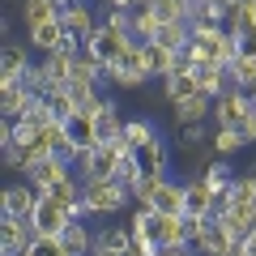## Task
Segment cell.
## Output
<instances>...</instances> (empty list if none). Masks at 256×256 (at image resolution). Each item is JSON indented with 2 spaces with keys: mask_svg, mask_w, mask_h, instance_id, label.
<instances>
[{
  "mask_svg": "<svg viewBox=\"0 0 256 256\" xmlns=\"http://www.w3.org/2000/svg\"><path fill=\"white\" fill-rule=\"evenodd\" d=\"M30 34V47L34 52H43V56H52V52H60V43H64V22L56 18V22H43V26H34V30H26Z\"/></svg>",
  "mask_w": 256,
  "mask_h": 256,
  "instance_id": "obj_20",
  "label": "cell"
},
{
  "mask_svg": "<svg viewBox=\"0 0 256 256\" xmlns=\"http://www.w3.org/2000/svg\"><path fill=\"white\" fill-rule=\"evenodd\" d=\"M30 64L34 60H30V52L22 43H4V52H0V86H18Z\"/></svg>",
  "mask_w": 256,
  "mask_h": 256,
  "instance_id": "obj_12",
  "label": "cell"
},
{
  "mask_svg": "<svg viewBox=\"0 0 256 256\" xmlns=\"http://www.w3.org/2000/svg\"><path fill=\"white\" fill-rule=\"evenodd\" d=\"M175 124L180 128H188V124H205V120L214 116V98H205V94H192V98H184V102H175Z\"/></svg>",
  "mask_w": 256,
  "mask_h": 256,
  "instance_id": "obj_19",
  "label": "cell"
},
{
  "mask_svg": "<svg viewBox=\"0 0 256 256\" xmlns=\"http://www.w3.org/2000/svg\"><path fill=\"white\" fill-rule=\"evenodd\" d=\"M22 120H30V124H34V128H52V124H56L52 98H34V102H30V107H26V116H22Z\"/></svg>",
  "mask_w": 256,
  "mask_h": 256,
  "instance_id": "obj_34",
  "label": "cell"
},
{
  "mask_svg": "<svg viewBox=\"0 0 256 256\" xmlns=\"http://www.w3.org/2000/svg\"><path fill=\"white\" fill-rule=\"evenodd\" d=\"M158 26H162V18H158L154 9H132V38H137V43H150V38L158 34Z\"/></svg>",
  "mask_w": 256,
  "mask_h": 256,
  "instance_id": "obj_30",
  "label": "cell"
},
{
  "mask_svg": "<svg viewBox=\"0 0 256 256\" xmlns=\"http://www.w3.org/2000/svg\"><path fill=\"white\" fill-rule=\"evenodd\" d=\"M30 222H34L38 235H64V226L73 222V214L64 210V205H56L52 196H38V205H34V214H30Z\"/></svg>",
  "mask_w": 256,
  "mask_h": 256,
  "instance_id": "obj_9",
  "label": "cell"
},
{
  "mask_svg": "<svg viewBox=\"0 0 256 256\" xmlns=\"http://www.w3.org/2000/svg\"><path fill=\"white\" fill-rule=\"evenodd\" d=\"M192 252H196V256H235V252H239V244L218 226V222H210L201 235L192 239Z\"/></svg>",
  "mask_w": 256,
  "mask_h": 256,
  "instance_id": "obj_10",
  "label": "cell"
},
{
  "mask_svg": "<svg viewBox=\"0 0 256 256\" xmlns=\"http://www.w3.org/2000/svg\"><path fill=\"white\" fill-rule=\"evenodd\" d=\"M205 141V124H188L184 128V146H201Z\"/></svg>",
  "mask_w": 256,
  "mask_h": 256,
  "instance_id": "obj_39",
  "label": "cell"
},
{
  "mask_svg": "<svg viewBox=\"0 0 256 256\" xmlns=\"http://www.w3.org/2000/svg\"><path fill=\"white\" fill-rule=\"evenodd\" d=\"M154 137H158V128H154V120H150V116L124 120V141H128V150H132V154H137L141 146H150Z\"/></svg>",
  "mask_w": 256,
  "mask_h": 256,
  "instance_id": "obj_25",
  "label": "cell"
},
{
  "mask_svg": "<svg viewBox=\"0 0 256 256\" xmlns=\"http://www.w3.org/2000/svg\"><path fill=\"white\" fill-rule=\"evenodd\" d=\"M38 205V192L30 188L26 180L22 184H9V188H0V214L4 218H30Z\"/></svg>",
  "mask_w": 256,
  "mask_h": 256,
  "instance_id": "obj_8",
  "label": "cell"
},
{
  "mask_svg": "<svg viewBox=\"0 0 256 256\" xmlns=\"http://www.w3.org/2000/svg\"><path fill=\"white\" fill-rule=\"evenodd\" d=\"M162 256H196L192 248H162Z\"/></svg>",
  "mask_w": 256,
  "mask_h": 256,
  "instance_id": "obj_42",
  "label": "cell"
},
{
  "mask_svg": "<svg viewBox=\"0 0 256 256\" xmlns=\"http://www.w3.org/2000/svg\"><path fill=\"white\" fill-rule=\"evenodd\" d=\"M26 256H73V252L64 248V239H60V235H38L34 244L26 248Z\"/></svg>",
  "mask_w": 256,
  "mask_h": 256,
  "instance_id": "obj_33",
  "label": "cell"
},
{
  "mask_svg": "<svg viewBox=\"0 0 256 256\" xmlns=\"http://www.w3.org/2000/svg\"><path fill=\"white\" fill-rule=\"evenodd\" d=\"M120 184H124L132 196H137V188H141V180H146V171H141V162H137V154H128L124 162H120V175H116Z\"/></svg>",
  "mask_w": 256,
  "mask_h": 256,
  "instance_id": "obj_32",
  "label": "cell"
},
{
  "mask_svg": "<svg viewBox=\"0 0 256 256\" xmlns=\"http://www.w3.org/2000/svg\"><path fill=\"white\" fill-rule=\"evenodd\" d=\"M154 239L162 248H192V226L184 214H158V230Z\"/></svg>",
  "mask_w": 256,
  "mask_h": 256,
  "instance_id": "obj_11",
  "label": "cell"
},
{
  "mask_svg": "<svg viewBox=\"0 0 256 256\" xmlns=\"http://www.w3.org/2000/svg\"><path fill=\"white\" fill-rule=\"evenodd\" d=\"M128 256H162V244L158 239H132V252Z\"/></svg>",
  "mask_w": 256,
  "mask_h": 256,
  "instance_id": "obj_38",
  "label": "cell"
},
{
  "mask_svg": "<svg viewBox=\"0 0 256 256\" xmlns=\"http://www.w3.org/2000/svg\"><path fill=\"white\" fill-rule=\"evenodd\" d=\"M192 94H201V82H196V68H184V73H171V77H162V98L171 102H184V98H192Z\"/></svg>",
  "mask_w": 256,
  "mask_h": 256,
  "instance_id": "obj_17",
  "label": "cell"
},
{
  "mask_svg": "<svg viewBox=\"0 0 256 256\" xmlns=\"http://www.w3.org/2000/svg\"><path fill=\"white\" fill-rule=\"evenodd\" d=\"M60 22H64V30H68V34H77V38H90L94 30L102 26L86 0H77V4H64V9H60Z\"/></svg>",
  "mask_w": 256,
  "mask_h": 256,
  "instance_id": "obj_13",
  "label": "cell"
},
{
  "mask_svg": "<svg viewBox=\"0 0 256 256\" xmlns=\"http://www.w3.org/2000/svg\"><path fill=\"white\" fill-rule=\"evenodd\" d=\"M244 146H248V132H244V128H218V132H214V154H218V158L239 154Z\"/></svg>",
  "mask_w": 256,
  "mask_h": 256,
  "instance_id": "obj_29",
  "label": "cell"
},
{
  "mask_svg": "<svg viewBox=\"0 0 256 256\" xmlns=\"http://www.w3.org/2000/svg\"><path fill=\"white\" fill-rule=\"evenodd\" d=\"M226 73H230V86H235V90H244V94H252V98H256V56L252 52H244Z\"/></svg>",
  "mask_w": 256,
  "mask_h": 256,
  "instance_id": "obj_24",
  "label": "cell"
},
{
  "mask_svg": "<svg viewBox=\"0 0 256 256\" xmlns=\"http://www.w3.org/2000/svg\"><path fill=\"white\" fill-rule=\"evenodd\" d=\"M214 222H218V226L226 230V235L235 239V244H244V239L256 230V210H222Z\"/></svg>",
  "mask_w": 256,
  "mask_h": 256,
  "instance_id": "obj_18",
  "label": "cell"
},
{
  "mask_svg": "<svg viewBox=\"0 0 256 256\" xmlns=\"http://www.w3.org/2000/svg\"><path fill=\"white\" fill-rule=\"evenodd\" d=\"M137 162H141V171H146V180H158V175H166V171H171L166 141H162V137H154L150 146H141V150H137Z\"/></svg>",
  "mask_w": 256,
  "mask_h": 256,
  "instance_id": "obj_15",
  "label": "cell"
},
{
  "mask_svg": "<svg viewBox=\"0 0 256 256\" xmlns=\"http://www.w3.org/2000/svg\"><path fill=\"white\" fill-rule=\"evenodd\" d=\"M60 239H64V248H68L73 256H90L94 252V230L86 226V222H68Z\"/></svg>",
  "mask_w": 256,
  "mask_h": 256,
  "instance_id": "obj_26",
  "label": "cell"
},
{
  "mask_svg": "<svg viewBox=\"0 0 256 256\" xmlns=\"http://www.w3.org/2000/svg\"><path fill=\"white\" fill-rule=\"evenodd\" d=\"M239 256H256V230L244 239V244H239Z\"/></svg>",
  "mask_w": 256,
  "mask_h": 256,
  "instance_id": "obj_40",
  "label": "cell"
},
{
  "mask_svg": "<svg viewBox=\"0 0 256 256\" xmlns=\"http://www.w3.org/2000/svg\"><path fill=\"white\" fill-rule=\"evenodd\" d=\"M38 132H43V128H34L30 120H13V137H9V146L34 150V146H38Z\"/></svg>",
  "mask_w": 256,
  "mask_h": 256,
  "instance_id": "obj_35",
  "label": "cell"
},
{
  "mask_svg": "<svg viewBox=\"0 0 256 256\" xmlns=\"http://www.w3.org/2000/svg\"><path fill=\"white\" fill-rule=\"evenodd\" d=\"M132 43H137V38H132V30H116V26H107V22H102V26L86 38L82 56H90V60H98V64H107V68H111V64H116Z\"/></svg>",
  "mask_w": 256,
  "mask_h": 256,
  "instance_id": "obj_2",
  "label": "cell"
},
{
  "mask_svg": "<svg viewBox=\"0 0 256 256\" xmlns=\"http://www.w3.org/2000/svg\"><path fill=\"white\" fill-rule=\"evenodd\" d=\"M26 162H30V150H22V146H4V166H13V171H26Z\"/></svg>",
  "mask_w": 256,
  "mask_h": 256,
  "instance_id": "obj_37",
  "label": "cell"
},
{
  "mask_svg": "<svg viewBox=\"0 0 256 256\" xmlns=\"http://www.w3.org/2000/svg\"><path fill=\"white\" fill-rule=\"evenodd\" d=\"M22 175H26V184L38 192V196H43V192H52L56 184H64L68 175H77V171H73V162H64V158L47 154V158H34V162H30Z\"/></svg>",
  "mask_w": 256,
  "mask_h": 256,
  "instance_id": "obj_4",
  "label": "cell"
},
{
  "mask_svg": "<svg viewBox=\"0 0 256 256\" xmlns=\"http://www.w3.org/2000/svg\"><path fill=\"white\" fill-rule=\"evenodd\" d=\"M226 26L235 30V34L252 30L256 26V0H230L226 4Z\"/></svg>",
  "mask_w": 256,
  "mask_h": 256,
  "instance_id": "obj_28",
  "label": "cell"
},
{
  "mask_svg": "<svg viewBox=\"0 0 256 256\" xmlns=\"http://www.w3.org/2000/svg\"><path fill=\"white\" fill-rule=\"evenodd\" d=\"M244 132H248V141H256V107H252V116H248V124H244Z\"/></svg>",
  "mask_w": 256,
  "mask_h": 256,
  "instance_id": "obj_41",
  "label": "cell"
},
{
  "mask_svg": "<svg viewBox=\"0 0 256 256\" xmlns=\"http://www.w3.org/2000/svg\"><path fill=\"white\" fill-rule=\"evenodd\" d=\"M107 82L120 86V90H141L150 82V68H146V43H132L116 64L107 68Z\"/></svg>",
  "mask_w": 256,
  "mask_h": 256,
  "instance_id": "obj_3",
  "label": "cell"
},
{
  "mask_svg": "<svg viewBox=\"0 0 256 256\" xmlns=\"http://www.w3.org/2000/svg\"><path fill=\"white\" fill-rule=\"evenodd\" d=\"M235 256H239V252H235Z\"/></svg>",
  "mask_w": 256,
  "mask_h": 256,
  "instance_id": "obj_45",
  "label": "cell"
},
{
  "mask_svg": "<svg viewBox=\"0 0 256 256\" xmlns=\"http://www.w3.org/2000/svg\"><path fill=\"white\" fill-rule=\"evenodd\" d=\"M38 239L30 218H0V252L4 256H26V248Z\"/></svg>",
  "mask_w": 256,
  "mask_h": 256,
  "instance_id": "obj_6",
  "label": "cell"
},
{
  "mask_svg": "<svg viewBox=\"0 0 256 256\" xmlns=\"http://www.w3.org/2000/svg\"><path fill=\"white\" fill-rule=\"evenodd\" d=\"M22 18H26V30H34V26H43V22L60 18V4H56V0H22Z\"/></svg>",
  "mask_w": 256,
  "mask_h": 256,
  "instance_id": "obj_27",
  "label": "cell"
},
{
  "mask_svg": "<svg viewBox=\"0 0 256 256\" xmlns=\"http://www.w3.org/2000/svg\"><path fill=\"white\" fill-rule=\"evenodd\" d=\"M252 107H256L252 94H244V90H226L218 102H214L210 124H214V128H244L248 116H252Z\"/></svg>",
  "mask_w": 256,
  "mask_h": 256,
  "instance_id": "obj_5",
  "label": "cell"
},
{
  "mask_svg": "<svg viewBox=\"0 0 256 256\" xmlns=\"http://www.w3.org/2000/svg\"><path fill=\"white\" fill-rule=\"evenodd\" d=\"M226 210H256V171L235 175V184L226 192Z\"/></svg>",
  "mask_w": 256,
  "mask_h": 256,
  "instance_id": "obj_23",
  "label": "cell"
},
{
  "mask_svg": "<svg viewBox=\"0 0 256 256\" xmlns=\"http://www.w3.org/2000/svg\"><path fill=\"white\" fill-rule=\"evenodd\" d=\"M192 22H214V26H226V4L196 0V4H192Z\"/></svg>",
  "mask_w": 256,
  "mask_h": 256,
  "instance_id": "obj_36",
  "label": "cell"
},
{
  "mask_svg": "<svg viewBox=\"0 0 256 256\" xmlns=\"http://www.w3.org/2000/svg\"><path fill=\"white\" fill-rule=\"evenodd\" d=\"M56 4H60V9H64V4H77V0H56Z\"/></svg>",
  "mask_w": 256,
  "mask_h": 256,
  "instance_id": "obj_43",
  "label": "cell"
},
{
  "mask_svg": "<svg viewBox=\"0 0 256 256\" xmlns=\"http://www.w3.org/2000/svg\"><path fill=\"white\" fill-rule=\"evenodd\" d=\"M30 102H34V94H30L22 82L18 86H0V116L4 120H22Z\"/></svg>",
  "mask_w": 256,
  "mask_h": 256,
  "instance_id": "obj_21",
  "label": "cell"
},
{
  "mask_svg": "<svg viewBox=\"0 0 256 256\" xmlns=\"http://www.w3.org/2000/svg\"><path fill=\"white\" fill-rule=\"evenodd\" d=\"M184 218H205L214 222V214H218V196H214V188L201 180V175H192L188 184H184Z\"/></svg>",
  "mask_w": 256,
  "mask_h": 256,
  "instance_id": "obj_7",
  "label": "cell"
},
{
  "mask_svg": "<svg viewBox=\"0 0 256 256\" xmlns=\"http://www.w3.org/2000/svg\"><path fill=\"white\" fill-rule=\"evenodd\" d=\"M82 201L90 205V214H120L137 201L120 180H82Z\"/></svg>",
  "mask_w": 256,
  "mask_h": 256,
  "instance_id": "obj_1",
  "label": "cell"
},
{
  "mask_svg": "<svg viewBox=\"0 0 256 256\" xmlns=\"http://www.w3.org/2000/svg\"><path fill=\"white\" fill-rule=\"evenodd\" d=\"M132 252V230L128 226H102L94 235V252L90 256H128Z\"/></svg>",
  "mask_w": 256,
  "mask_h": 256,
  "instance_id": "obj_14",
  "label": "cell"
},
{
  "mask_svg": "<svg viewBox=\"0 0 256 256\" xmlns=\"http://www.w3.org/2000/svg\"><path fill=\"white\" fill-rule=\"evenodd\" d=\"M210 4H230V0H210Z\"/></svg>",
  "mask_w": 256,
  "mask_h": 256,
  "instance_id": "obj_44",
  "label": "cell"
},
{
  "mask_svg": "<svg viewBox=\"0 0 256 256\" xmlns=\"http://www.w3.org/2000/svg\"><path fill=\"white\" fill-rule=\"evenodd\" d=\"M196 82H201V94H205V98H214V102H218L226 90H235V86H230V73H226V68H218V64L196 68Z\"/></svg>",
  "mask_w": 256,
  "mask_h": 256,
  "instance_id": "obj_22",
  "label": "cell"
},
{
  "mask_svg": "<svg viewBox=\"0 0 256 256\" xmlns=\"http://www.w3.org/2000/svg\"><path fill=\"white\" fill-rule=\"evenodd\" d=\"M226 38V26H214V22H192V43H201L214 52V64H218V43Z\"/></svg>",
  "mask_w": 256,
  "mask_h": 256,
  "instance_id": "obj_31",
  "label": "cell"
},
{
  "mask_svg": "<svg viewBox=\"0 0 256 256\" xmlns=\"http://www.w3.org/2000/svg\"><path fill=\"white\" fill-rule=\"evenodd\" d=\"M150 43L162 47V52H188V43H192V22H162L158 34L150 38Z\"/></svg>",
  "mask_w": 256,
  "mask_h": 256,
  "instance_id": "obj_16",
  "label": "cell"
}]
</instances>
